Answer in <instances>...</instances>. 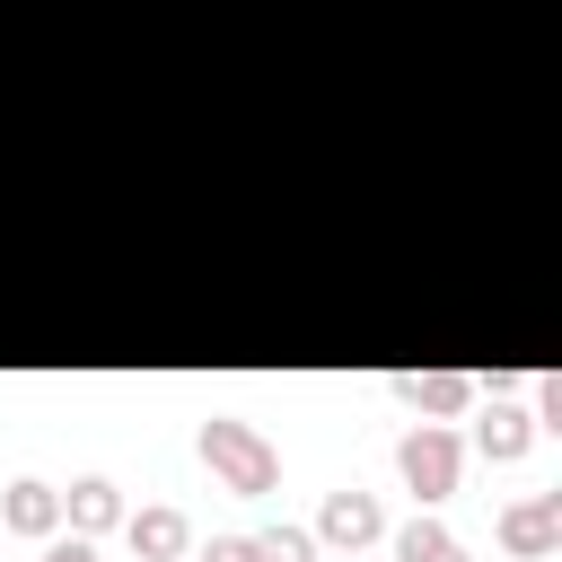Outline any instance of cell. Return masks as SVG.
<instances>
[{
  "label": "cell",
  "instance_id": "ba28073f",
  "mask_svg": "<svg viewBox=\"0 0 562 562\" xmlns=\"http://www.w3.org/2000/svg\"><path fill=\"white\" fill-rule=\"evenodd\" d=\"M0 527H9V536H53V527H61V492H53V483H9Z\"/></svg>",
  "mask_w": 562,
  "mask_h": 562
},
{
  "label": "cell",
  "instance_id": "7a4b0ae2",
  "mask_svg": "<svg viewBox=\"0 0 562 562\" xmlns=\"http://www.w3.org/2000/svg\"><path fill=\"white\" fill-rule=\"evenodd\" d=\"M457 465H465V448H457L448 422H422V430H404V448H395V474L413 483V501H448V492H457Z\"/></svg>",
  "mask_w": 562,
  "mask_h": 562
},
{
  "label": "cell",
  "instance_id": "7c38bea8",
  "mask_svg": "<svg viewBox=\"0 0 562 562\" xmlns=\"http://www.w3.org/2000/svg\"><path fill=\"white\" fill-rule=\"evenodd\" d=\"M202 562H255V544H246V536H211V553H202Z\"/></svg>",
  "mask_w": 562,
  "mask_h": 562
},
{
  "label": "cell",
  "instance_id": "8992f818",
  "mask_svg": "<svg viewBox=\"0 0 562 562\" xmlns=\"http://www.w3.org/2000/svg\"><path fill=\"white\" fill-rule=\"evenodd\" d=\"M123 536H132V553H140V562H184V544H193L184 509H132V518H123Z\"/></svg>",
  "mask_w": 562,
  "mask_h": 562
},
{
  "label": "cell",
  "instance_id": "3957f363",
  "mask_svg": "<svg viewBox=\"0 0 562 562\" xmlns=\"http://www.w3.org/2000/svg\"><path fill=\"white\" fill-rule=\"evenodd\" d=\"M501 544H509V553H527V562H536V553H553V544H562V492L509 501V509H501Z\"/></svg>",
  "mask_w": 562,
  "mask_h": 562
},
{
  "label": "cell",
  "instance_id": "30bf717a",
  "mask_svg": "<svg viewBox=\"0 0 562 562\" xmlns=\"http://www.w3.org/2000/svg\"><path fill=\"white\" fill-rule=\"evenodd\" d=\"M395 562H465V544H457L439 518H413V527L395 536Z\"/></svg>",
  "mask_w": 562,
  "mask_h": 562
},
{
  "label": "cell",
  "instance_id": "5bb4252c",
  "mask_svg": "<svg viewBox=\"0 0 562 562\" xmlns=\"http://www.w3.org/2000/svg\"><path fill=\"white\" fill-rule=\"evenodd\" d=\"M342 562H351V553H342Z\"/></svg>",
  "mask_w": 562,
  "mask_h": 562
},
{
  "label": "cell",
  "instance_id": "8fae6325",
  "mask_svg": "<svg viewBox=\"0 0 562 562\" xmlns=\"http://www.w3.org/2000/svg\"><path fill=\"white\" fill-rule=\"evenodd\" d=\"M255 544V562H316V536L307 527H290V518H272L263 536H246Z\"/></svg>",
  "mask_w": 562,
  "mask_h": 562
},
{
  "label": "cell",
  "instance_id": "6da1fadb",
  "mask_svg": "<svg viewBox=\"0 0 562 562\" xmlns=\"http://www.w3.org/2000/svg\"><path fill=\"white\" fill-rule=\"evenodd\" d=\"M202 465L237 492V501H263L272 483H281V457H272V439L255 430V422H237V413H211L202 422Z\"/></svg>",
  "mask_w": 562,
  "mask_h": 562
},
{
  "label": "cell",
  "instance_id": "4fadbf2b",
  "mask_svg": "<svg viewBox=\"0 0 562 562\" xmlns=\"http://www.w3.org/2000/svg\"><path fill=\"white\" fill-rule=\"evenodd\" d=\"M44 562H97V544H88V536H61V544H53Z\"/></svg>",
  "mask_w": 562,
  "mask_h": 562
},
{
  "label": "cell",
  "instance_id": "277c9868",
  "mask_svg": "<svg viewBox=\"0 0 562 562\" xmlns=\"http://www.w3.org/2000/svg\"><path fill=\"white\" fill-rule=\"evenodd\" d=\"M316 536H325V544H342V553H360V544H378V536H386V518H378V501H369V492H325Z\"/></svg>",
  "mask_w": 562,
  "mask_h": 562
},
{
  "label": "cell",
  "instance_id": "5b68a950",
  "mask_svg": "<svg viewBox=\"0 0 562 562\" xmlns=\"http://www.w3.org/2000/svg\"><path fill=\"white\" fill-rule=\"evenodd\" d=\"M395 395H404L413 413H430V422H448V413H465V395H474V378H465V369H404V378H395Z\"/></svg>",
  "mask_w": 562,
  "mask_h": 562
},
{
  "label": "cell",
  "instance_id": "52a82bcc",
  "mask_svg": "<svg viewBox=\"0 0 562 562\" xmlns=\"http://www.w3.org/2000/svg\"><path fill=\"white\" fill-rule=\"evenodd\" d=\"M61 518H70V536H105V527H123V492L105 474H88V483L61 492Z\"/></svg>",
  "mask_w": 562,
  "mask_h": 562
},
{
  "label": "cell",
  "instance_id": "9c48e42d",
  "mask_svg": "<svg viewBox=\"0 0 562 562\" xmlns=\"http://www.w3.org/2000/svg\"><path fill=\"white\" fill-rule=\"evenodd\" d=\"M527 439H536V413H518V404H492V422H474V448H483L492 465L527 457Z\"/></svg>",
  "mask_w": 562,
  "mask_h": 562
}]
</instances>
